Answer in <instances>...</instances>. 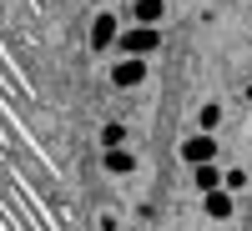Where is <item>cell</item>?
<instances>
[{
    "label": "cell",
    "instance_id": "5",
    "mask_svg": "<svg viewBox=\"0 0 252 231\" xmlns=\"http://www.w3.org/2000/svg\"><path fill=\"white\" fill-rule=\"evenodd\" d=\"M232 211H237V196L227 191V186H217V191H207V196H202V216H212V221H227Z\"/></svg>",
    "mask_w": 252,
    "mask_h": 231
},
{
    "label": "cell",
    "instance_id": "7",
    "mask_svg": "<svg viewBox=\"0 0 252 231\" xmlns=\"http://www.w3.org/2000/svg\"><path fill=\"white\" fill-rule=\"evenodd\" d=\"M101 166H106L111 176H131L136 171V156L126 151V146H111V151H101Z\"/></svg>",
    "mask_w": 252,
    "mask_h": 231
},
{
    "label": "cell",
    "instance_id": "4",
    "mask_svg": "<svg viewBox=\"0 0 252 231\" xmlns=\"http://www.w3.org/2000/svg\"><path fill=\"white\" fill-rule=\"evenodd\" d=\"M177 156H182L187 166H207V161H217V136H202V131H197V136H187Z\"/></svg>",
    "mask_w": 252,
    "mask_h": 231
},
{
    "label": "cell",
    "instance_id": "1",
    "mask_svg": "<svg viewBox=\"0 0 252 231\" xmlns=\"http://www.w3.org/2000/svg\"><path fill=\"white\" fill-rule=\"evenodd\" d=\"M111 51H121V55H152V51H161V26H121V35H116V46Z\"/></svg>",
    "mask_w": 252,
    "mask_h": 231
},
{
    "label": "cell",
    "instance_id": "11",
    "mask_svg": "<svg viewBox=\"0 0 252 231\" xmlns=\"http://www.w3.org/2000/svg\"><path fill=\"white\" fill-rule=\"evenodd\" d=\"M222 186H227V191H232V196H237V191H242V186H247V171H222Z\"/></svg>",
    "mask_w": 252,
    "mask_h": 231
},
{
    "label": "cell",
    "instance_id": "6",
    "mask_svg": "<svg viewBox=\"0 0 252 231\" xmlns=\"http://www.w3.org/2000/svg\"><path fill=\"white\" fill-rule=\"evenodd\" d=\"M166 15V0H131V20L126 26H161Z\"/></svg>",
    "mask_w": 252,
    "mask_h": 231
},
{
    "label": "cell",
    "instance_id": "10",
    "mask_svg": "<svg viewBox=\"0 0 252 231\" xmlns=\"http://www.w3.org/2000/svg\"><path fill=\"white\" fill-rule=\"evenodd\" d=\"M217 126H222V101H207V106L197 111V131L202 136H217Z\"/></svg>",
    "mask_w": 252,
    "mask_h": 231
},
{
    "label": "cell",
    "instance_id": "9",
    "mask_svg": "<svg viewBox=\"0 0 252 231\" xmlns=\"http://www.w3.org/2000/svg\"><path fill=\"white\" fill-rule=\"evenodd\" d=\"M126 136H131V126H126V121H106V126H101V151H111V146H126Z\"/></svg>",
    "mask_w": 252,
    "mask_h": 231
},
{
    "label": "cell",
    "instance_id": "12",
    "mask_svg": "<svg viewBox=\"0 0 252 231\" xmlns=\"http://www.w3.org/2000/svg\"><path fill=\"white\" fill-rule=\"evenodd\" d=\"M242 96H247V106H252V80H247V91H242Z\"/></svg>",
    "mask_w": 252,
    "mask_h": 231
},
{
    "label": "cell",
    "instance_id": "2",
    "mask_svg": "<svg viewBox=\"0 0 252 231\" xmlns=\"http://www.w3.org/2000/svg\"><path fill=\"white\" fill-rule=\"evenodd\" d=\"M106 80H111L116 91H136L141 80H146V60H141V55H121L116 66H111V76H106Z\"/></svg>",
    "mask_w": 252,
    "mask_h": 231
},
{
    "label": "cell",
    "instance_id": "3",
    "mask_svg": "<svg viewBox=\"0 0 252 231\" xmlns=\"http://www.w3.org/2000/svg\"><path fill=\"white\" fill-rule=\"evenodd\" d=\"M116 35H121V15L96 10V15H91V51H111Z\"/></svg>",
    "mask_w": 252,
    "mask_h": 231
},
{
    "label": "cell",
    "instance_id": "8",
    "mask_svg": "<svg viewBox=\"0 0 252 231\" xmlns=\"http://www.w3.org/2000/svg\"><path fill=\"white\" fill-rule=\"evenodd\" d=\"M192 181H197V191H202V196H207V191H217V186H222V166H217V161L192 166Z\"/></svg>",
    "mask_w": 252,
    "mask_h": 231
}]
</instances>
